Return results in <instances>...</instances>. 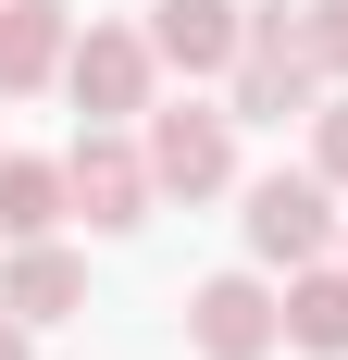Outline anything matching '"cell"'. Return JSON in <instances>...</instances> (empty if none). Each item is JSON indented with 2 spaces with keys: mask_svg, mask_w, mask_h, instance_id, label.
<instances>
[{
  "mask_svg": "<svg viewBox=\"0 0 348 360\" xmlns=\"http://www.w3.org/2000/svg\"><path fill=\"white\" fill-rule=\"evenodd\" d=\"M323 87H336V75L311 63V25H299L286 0H249V50H237V75H224V112H237V124H299Z\"/></svg>",
  "mask_w": 348,
  "mask_h": 360,
  "instance_id": "6da1fadb",
  "label": "cell"
},
{
  "mask_svg": "<svg viewBox=\"0 0 348 360\" xmlns=\"http://www.w3.org/2000/svg\"><path fill=\"white\" fill-rule=\"evenodd\" d=\"M336 199H348V186H323L311 162H299V174H261V186H249V212H237V224H249V249L274 261V274H299V261H323V249L348 236Z\"/></svg>",
  "mask_w": 348,
  "mask_h": 360,
  "instance_id": "7a4b0ae2",
  "label": "cell"
},
{
  "mask_svg": "<svg viewBox=\"0 0 348 360\" xmlns=\"http://www.w3.org/2000/svg\"><path fill=\"white\" fill-rule=\"evenodd\" d=\"M137 137H149V174H162L174 199H224V186H237V112L149 100V112H137Z\"/></svg>",
  "mask_w": 348,
  "mask_h": 360,
  "instance_id": "3957f363",
  "label": "cell"
},
{
  "mask_svg": "<svg viewBox=\"0 0 348 360\" xmlns=\"http://www.w3.org/2000/svg\"><path fill=\"white\" fill-rule=\"evenodd\" d=\"M149 75H162L149 25H75L63 87H75V112H87V124H137V112H149Z\"/></svg>",
  "mask_w": 348,
  "mask_h": 360,
  "instance_id": "277c9868",
  "label": "cell"
},
{
  "mask_svg": "<svg viewBox=\"0 0 348 360\" xmlns=\"http://www.w3.org/2000/svg\"><path fill=\"white\" fill-rule=\"evenodd\" d=\"M187 348H199V360H274L286 348V286H261V274L187 286Z\"/></svg>",
  "mask_w": 348,
  "mask_h": 360,
  "instance_id": "5b68a950",
  "label": "cell"
},
{
  "mask_svg": "<svg viewBox=\"0 0 348 360\" xmlns=\"http://www.w3.org/2000/svg\"><path fill=\"white\" fill-rule=\"evenodd\" d=\"M63 174H75V212L100 224V236H125V224H149V137H125V124H87V137L63 149Z\"/></svg>",
  "mask_w": 348,
  "mask_h": 360,
  "instance_id": "8992f818",
  "label": "cell"
},
{
  "mask_svg": "<svg viewBox=\"0 0 348 360\" xmlns=\"http://www.w3.org/2000/svg\"><path fill=\"white\" fill-rule=\"evenodd\" d=\"M149 50H162V75L211 87V75H237V50H249V13H237V0H162V13H149Z\"/></svg>",
  "mask_w": 348,
  "mask_h": 360,
  "instance_id": "52a82bcc",
  "label": "cell"
},
{
  "mask_svg": "<svg viewBox=\"0 0 348 360\" xmlns=\"http://www.w3.org/2000/svg\"><path fill=\"white\" fill-rule=\"evenodd\" d=\"M75 63V13L63 0H0V100H37Z\"/></svg>",
  "mask_w": 348,
  "mask_h": 360,
  "instance_id": "ba28073f",
  "label": "cell"
},
{
  "mask_svg": "<svg viewBox=\"0 0 348 360\" xmlns=\"http://www.w3.org/2000/svg\"><path fill=\"white\" fill-rule=\"evenodd\" d=\"M0 298H13L25 323H63V311H87V261L50 249V236H25V249L0 261Z\"/></svg>",
  "mask_w": 348,
  "mask_h": 360,
  "instance_id": "9c48e42d",
  "label": "cell"
},
{
  "mask_svg": "<svg viewBox=\"0 0 348 360\" xmlns=\"http://www.w3.org/2000/svg\"><path fill=\"white\" fill-rule=\"evenodd\" d=\"M286 348L348 360V261H299L286 274Z\"/></svg>",
  "mask_w": 348,
  "mask_h": 360,
  "instance_id": "30bf717a",
  "label": "cell"
},
{
  "mask_svg": "<svg viewBox=\"0 0 348 360\" xmlns=\"http://www.w3.org/2000/svg\"><path fill=\"white\" fill-rule=\"evenodd\" d=\"M63 212H75V174H63V162H37V149H0V236L25 249V236H50Z\"/></svg>",
  "mask_w": 348,
  "mask_h": 360,
  "instance_id": "8fae6325",
  "label": "cell"
},
{
  "mask_svg": "<svg viewBox=\"0 0 348 360\" xmlns=\"http://www.w3.org/2000/svg\"><path fill=\"white\" fill-rule=\"evenodd\" d=\"M311 174L348 186V87H323V100H311Z\"/></svg>",
  "mask_w": 348,
  "mask_h": 360,
  "instance_id": "7c38bea8",
  "label": "cell"
},
{
  "mask_svg": "<svg viewBox=\"0 0 348 360\" xmlns=\"http://www.w3.org/2000/svg\"><path fill=\"white\" fill-rule=\"evenodd\" d=\"M299 25H311V63H323V75H336V87H348V0H311Z\"/></svg>",
  "mask_w": 348,
  "mask_h": 360,
  "instance_id": "4fadbf2b",
  "label": "cell"
},
{
  "mask_svg": "<svg viewBox=\"0 0 348 360\" xmlns=\"http://www.w3.org/2000/svg\"><path fill=\"white\" fill-rule=\"evenodd\" d=\"M25 335H37V323H25V311H13V298H0V360H37Z\"/></svg>",
  "mask_w": 348,
  "mask_h": 360,
  "instance_id": "5bb4252c",
  "label": "cell"
}]
</instances>
